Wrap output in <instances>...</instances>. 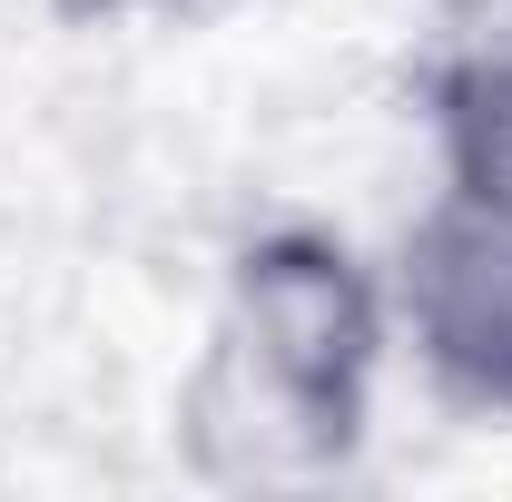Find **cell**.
<instances>
[{
    "label": "cell",
    "instance_id": "cell-1",
    "mask_svg": "<svg viewBox=\"0 0 512 502\" xmlns=\"http://www.w3.org/2000/svg\"><path fill=\"white\" fill-rule=\"evenodd\" d=\"M394 345L384 286L316 227H266L237 247L227 296L188 375V453L217 483H306L335 473Z\"/></svg>",
    "mask_w": 512,
    "mask_h": 502
},
{
    "label": "cell",
    "instance_id": "cell-2",
    "mask_svg": "<svg viewBox=\"0 0 512 502\" xmlns=\"http://www.w3.org/2000/svg\"><path fill=\"white\" fill-rule=\"evenodd\" d=\"M384 315L414 365L473 414H512V217L463 188H434L384 276Z\"/></svg>",
    "mask_w": 512,
    "mask_h": 502
},
{
    "label": "cell",
    "instance_id": "cell-3",
    "mask_svg": "<svg viewBox=\"0 0 512 502\" xmlns=\"http://www.w3.org/2000/svg\"><path fill=\"white\" fill-rule=\"evenodd\" d=\"M434 138H444V188L483 197L512 217V30L473 40L434 89Z\"/></svg>",
    "mask_w": 512,
    "mask_h": 502
}]
</instances>
